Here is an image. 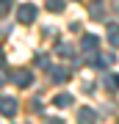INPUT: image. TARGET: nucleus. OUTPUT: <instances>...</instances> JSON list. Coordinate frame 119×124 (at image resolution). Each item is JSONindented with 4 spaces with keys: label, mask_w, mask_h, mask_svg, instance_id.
I'll return each instance as SVG.
<instances>
[{
    "label": "nucleus",
    "mask_w": 119,
    "mask_h": 124,
    "mask_svg": "<svg viewBox=\"0 0 119 124\" xmlns=\"http://www.w3.org/2000/svg\"><path fill=\"white\" fill-rule=\"evenodd\" d=\"M17 110H19V102L14 99V97H0V113H3L6 119L17 116Z\"/></svg>",
    "instance_id": "nucleus-1"
},
{
    "label": "nucleus",
    "mask_w": 119,
    "mask_h": 124,
    "mask_svg": "<svg viewBox=\"0 0 119 124\" xmlns=\"http://www.w3.org/2000/svg\"><path fill=\"white\" fill-rule=\"evenodd\" d=\"M97 47H100V36L86 33V36H83V41H80V50H83V55H94V53H97Z\"/></svg>",
    "instance_id": "nucleus-2"
},
{
    "label": "nucleus",
    "mask_w": 119,
    "mask_h": 124,
    "mask_svg": "<svg viewBox=\"0 0 119 124\" xmlns=\"http://www.w3.org/2000/svg\"><path fill=\"white\" fill-rule=\"evenodd\" d=\"M11 83H17L19 88H28V85L33 83V75H31L28 69H17V72L11 75Z\"/></svg>",
    "instance_id": "nucleus-3"
},
{
    "label": "nucleus",
    "mask_w": 119,
    "mask_h": 124,
    "mask_svg": "<svg viewBox=\"0 0 119 124\" xmlns=\"http://www.w3.org/2000/svg\"><path fill=\"white\" fill-rule=\"evenodd\" d=\"M17 19L22 25H31L33 19H36V8L33 6H19V11H17Z\"/></svg>",
    "instance_id": "nucleus-4"
},
{
    "label": "nucleus",
    "mask_w": 119,
    "mask_h": 124,
    "mask_svg": "<svg viewBox=\"0 0 119 124\" xmlns=\"http://www.w3.org/2000/svg\"><path fill=\"white\" fill-rule=\"evenodd\" d=\"M50 75H53V77H50V80H53V83H66V80H69V69H50Z\"/></svg>",
    "instance_id": "nucleus-5"
},
{
    "label": "nucleus",
    "mask_w": 119,
    "mask_h": 124,
    "mask_svg": "<svg viewBox=\"0 0 119 124\" xmlns=\"http://www.w3.org/2000/svg\"><path fill=\"white\" fill-rule=\"evenodd\" d=\"M53 105H55V108H69V105H72V94H55Z\"/></svg>",
    "instance_id": "nucleus-6"
},
{
    "label": "nucleus",
    "mask_w": 119,
    "mask_h": 124,
    "mask_svg": "<svg viewBox=\"0 0 119 124\" xmlns=\"http://www.w3.org/2000/svg\"><path fill=\"white\" fill-rule=\"evenodd\" d=\"M64 6H66V0H47V11H53V14L64 11Z\"/></svg>",
    "instance_id": "nucleus-7"
},
{
    "label": "nucleus",
    "mask_w": 119,
    "mask_h": 124,
    "mask_svg": "<svg viewBox=\"0 0 119 124\" xmlns=\"http://www.w3.org/2000/svg\"><path fill=\"white\" fill-rule=\"evenodd\" d=\"M78 116H80V121H94V119H97V113H94L92 108H80Z\"/></svg>",
    "instance_id": "nucleus-8"
},
{
    "label": "nucleus",
    "mask_w": 119,
    "mask_h": 124,
    "mask_svg": "<svg viewBox=\"0 0 119 124\" xmlns=\"http://www.w3.org/2000/svg\"><path fill=\"white\" fill-rule=\"evenodd\" d=\"M111 63H114V55H100L97 61H94V66H97V69H105V66H111Z\"/></svg>",
    "instance_id": "nucleus-9"
},
{
    "label": "nucleus",
    "mask_w": 119,
    "mask_h": 124,
    "mask_svg": "<svg viewBox=\"0 0 119 124\" xmlns=\"http://www.w3.org/2000/svg\"><path fill=\"white\" fill-rule=\"evenodd\" d=\"M55 53L61 55V58H72V47H69V44H61V41H58V47H55Z\"/></svg>",
    "instance_id": "nucleus-10"
},
{
    "label": "nucleus",
    "mask_w": 119,
    "mask_h": 124,
    "mask_svg": "<svg viewBox=\"0 0 119 124\" xmlns=\"http://www.w3.org/2000/svg\"><path fill=\"white\" fill-rule=\"evenodd\" d=\"M108 39H111V44H116V47H119V28H116V25H111V28H108Z\"/></svg>",
    "instance_id": "nucleus-11"
},
{
    "label": "nucleus",
    "mask_w": 119,
    "mask_h": 124,
    "mask_svg": "<svg viewBox=\"0 0 119 124\" xmlns=\"http://www.w3.org/2000/svg\"><path fill=\"white\" fill-rule=\"evenodd\" d=\"M105 85H108V88H119V75H114V72L105 75Z\"/></svg>",
    "instance_id": "nucleus-12"
},
{
    "label": "nucleus",
    "mask_w": 119,
    "mask_h": 124,
    "mask_svg": "<svg viewBox=\"0 0 119 124\" xmlns=\"http://www.w3.org/2000/svg\"><path fill=\"white\" fill-rule=\"evenodd\" d=\"M11 6H14V0H0V17H6L11 11Z\"/></svg>",
    "instance_id": "nucleus-13"
},
{
    "label": "nucleus",
    "mask_w": 119,
    "mask_h": 124,
    "mask_svg": "<svg viewBox=\"0 0 119 124\" xmlns=\"http://www.w3.org/2000/svg\"><path fill=\"white\" fill-rule=\"evenodd\" d=\"M36 66H39V69H50V61L44 55H36Z\"/></svg>",
    "instance_id": "nucleus-14"
},
{
    "label": "nucleus",
    "mask_w": 119,
    "mask_h": 124,
    "mask_svg": "<svg viewBox=\"0 0 119 124\" xmlns=\"http://www.w3.org/2000/svg\"><path fill=\"white\" fill-rule=\"evenodd\" d=\"M92 17H94V19H102V6H100V3L92 6Z\"/></svg>",
    "instance_id": "nucleus-15"
},
{
    "label": "nucleus",
    "mask_w": 119,
    "mask_h": 124,
    "mask_svg": "<svg viewBox=\"0 0 119 124\" xmlns=\"http://www.w3.org/2000/svg\"><path fill=\"white\" fill-rule=\"evenodd\" d=\"M0 85H6V75H3V72H0Z\"/></svg>",
    "instance_id": "nucleus-16"
},
{
    "label": "nucleus",
    "mask_w": 119,
    "mask_h": 124,
    "mask_svg": "<svg viewBox=\"0 0 119 124\" xmlns=\"http://www.w3.org/2000/svg\"><path fill=\"white\" fill-rule=\"evenodd\" d=\"M3 61H6V58H3V50H0V66H3Z\"/></svg>",
    "instance_id": "nucleus-17"
},
{
    "label": "nucleus",
    "mask_w": 119,
    "mask_h": 124,
    "mask_svg": "<svg viewBox=\"0 0 119 124\" xmlns=\"http://www.w3.org/2000/svg\"><path fill=\"white\" fill-rule=\"evenodd\" d=\"M116 14H119V3H116Z\"/></svg>",
    "instance_id": "nucleus-18"
}]
</instances>
